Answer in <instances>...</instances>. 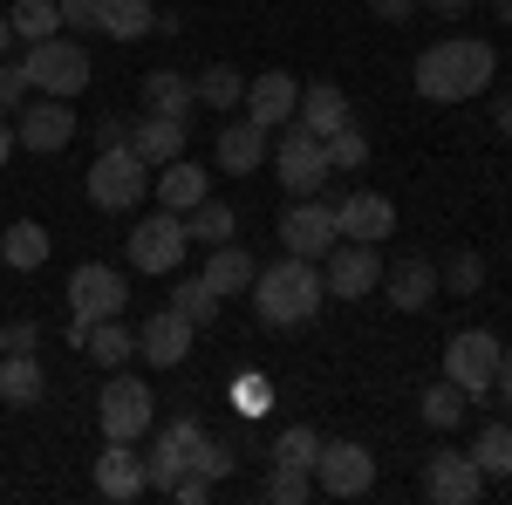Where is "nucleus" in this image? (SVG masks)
<instances>
[{
	"instance_id": "nucleus-29",
	"label": "nucleus",
	"mask_w": 512,
	"mask_h": 505,
	"mask_svg": "<svg viewBox=\"0 0 512 505\" xmlns=\"http://www.w3.org/2000/svg\"><path fill=\"white\" fill-rule=\"evenodd\" d=\"M192 96H198V110L226 117V110H239V103H246V76H239V69H226V62H212V69H198V76H192Z\"/></svg>"
},
{
	"instance_id": "nucleus-53",
	"label": "nucleus",
	"mask_w": 512,
	"mask_h": 505,
	"mask_svg": "<svg viewBox=\"0 0 512 505\" xmlns=\"http://www.w3.org/2000/svg\"><path fill=\"white\" fill-rule=\"evenodd\" d=\"M492 14H499V21H506V28H512V0H492Z\"/></svg>"
},
{
	"instance_id": "nucleus-8",
	"label": "nucleus",
	"mask_w": 512,
	"mask_h": 505,
	"mask_svg": "<svg viewBox=\"0 0 512 505\" xmlns=\"http://www.w3.org/2000/svg\"><path fill=\"white\" fill-rule=\"evenodd\" d=\"M321 280H328L335 301H369L383 287V253L369 239H335L328 260H321Z\"/></svg>"
},
{
	"instance_id": "nucleus-1",
	"label": "nucleus",
	"mask_w": 512,
	"mask_h": 505,
	"mask_svg": "<svg viewBox=\"0 0 512 505\" xmlns=\"http://www.w3.org/2000/svg\"><path fill=\"white\" fill-rule=\"evenodd\" d=\"M492 76H499V48L478 41V35L431 41V48L417 55V69H410V82H417L424 103H472V96L492 89Z\"/></svg>"
},
{
	"instance_id": "nucleus-48",
	"label": "nucleus",
	"mask_w": 512,
	"mask_h": 505,
	"mask_svg": "<svg viewBox=\"0 0 512 505\" xmlns=\"http://www.w3.org/2000/svg\"><path fill=\"white\" fill-rule=\"evenodd\" d=\"M410 7H417V0H369L376 21H410Z\"/></svg>"
},
{
	"instance_id": "nucleus-24",
	"label": "nucleus",
	"mask_w": 512,
	"mask_h": 505,
	"mask_svg": "<svg viewBox=\"0 0 512 505\" xmlns=\"http://www.w3.org/2000/svg\"><path fill=\"white\" fill-rule=\"evenodd\" d=\"M185 137H192V130H185V117H158V110H151L144 123H130V151L144 157L151 171H158V164H171V157H185Z\"/></svg>"
},
{
	"instance_id": "nucleus-44",
	"label": "nucleus",
	"mask_w": 512,
	"mask_h": 505,
	"mask_svg": "<svg viewBox=\"0 0 512 505\" xmlns=\"http://www.w3.org/2000/svg\"><path fill=\"white\" fill-rule=\"evenodd\" d=\"M164 499H178V505H205V499H212V478H198V471H185V478H178V485H171Z\"/></svg>"
},
{
	"instance_id": "nucleus-33",
	"label": "nucleus",
	"mask_w": 512,
	"mask_h": 505,
	"mask_svg": "<svg viewBox=\"0 0 512 505\" xmlns=\"http://www.w3.org/2000/svg\"><path fill=\"white\" fill-rule=\"evenodd\" d=\"M7 28H14V41H48V35H62V7L55 0H14Z\"/></svg>"
},
{
	"instance_id": "nucleus-51",
	"label": "nucleus",
	"mask_w": 512,
	"mask_h": 505,
	"mask_svg": "<svg viewBox=\"0 0 512 505\" xmlns=\"http://www.w3.org/2000/svg\"><path fill=\"white\" fill-rule=\"evenodd\" d=\"M424 7H431V14H444V21H458V14H465L472 0H424Z\"/></svg>"
},
{
	"instance_id": "nucleus-3",
	"label": "nucleus",
	"mask_w": 512,
	"mask_h": 505,
	"mask_svg": "<svg viewBox=\"0 0 512 505\" xmlns=\"http://www.w3.org/2000/svg\"><path fill=\"white\" fill-rule=\"evenodd\" d=\"M28 89L35 96H62V103H76L82 89H89V48H82L76 35H48V41H28Z\"/></svg>"
},
{
	"instance_id": "nucleus-52",
	"label": "nucleus",
	"mask_w": 512,
	"mask_h": 505,
	"mask_svg": "<svg viewBox=\"0 0 512 505\" xmlns=\"http://www.w3.org/2000/svg\"><path fill=\"white\" fill-rule=\"evenodd\" d=\"M7 48H14V28H7V14H0V62H7Z\"/></svg>"
},
{
	"instance_id": "nucleus-35",
	"label": "nucleus",
	"mask_w": 512,
	"mask_h": 505,
	"mask_svg": "<svg viewBox=\"0 0 512 505\" xmlns=\"http://www.w3.org/2000/svg\"><path fill=\"white\" fill-rule=\"evenodd\" d=\"M233 465H239V451L226 444V437H212V430H198L192 437V458H185V471H198V478H233Z\"/></svg>"
},
{
	"instance_id": "nucleus-11",
	"label": "nucleus",
	"mask_w": 512,
	"mask_h": 505,
	"mask_svg": "<svg viewBox=\"0 0 512 505\" xmlns=\"http://www.w3.org/2000/svg\"><path fill=\"white\" fill-rule=\"evenodd\" d=\"M185 246H192V233H185V212H158V219H144L137 233H130V267L137 273H178L185 267Z\"/></svg>"
},
{
	"instance_id": "nucleus-40",
	"label": "nucleus",
	"mask_w": 512,
	"mask_h": 505,
	"mask_svg": "<svg viewBox=\"0 0 512 505\" xmlns=\"http://www.w3.org/2000/svg\"><path fill=\"white\" fill-rule=\"evenodd\" d=\"M321 144H328V171H362V164H369V137H362L355 123H342V130H328Z\"/></svg>"
},
{
	"instance_id": "nucleus-47",
	"label": "nucleus",
	"mask_w": 512,
	"mask_h": 505,
	"mask_svg": "<svg viewBox=\"0 0 512 505\" xmlns=\"http://www.w3.org/2000/svg\"><path fill=\"white\" fill-rule=\"evenodd\" d=\"M35 342H41L35 321H14V328H0V349H35Z\"/></svg>"
},
{
	"instance_id": "nucleus-17",
	"label": "nucleus",
	"mask_w": 512,
	"mask_h": 505,
	"mask_svg": "<svg viewBox=\"0 0 512 505\" xmlns=\"http://www.w3.org/2000/svg\"><path fill=\"white\" fill-rule=\"evenodd\" d=\"M96 492L110 505H130L151 492V471H144V458L130 451V444H117V437H103V458H96Z\"/></svg>"
},
{
	"instance_id": "nucleus-45",
	"label": "nucleus",
	"mask_w": 512,
	"mask_h": 505,
	"mask_svg": "<svg viewBox=\"0 0 512 505\" xmlns=\"http://www.w3.org/2000/svg\"><path fill=\"white\" fill-rule=\"evenodd\" d=\"M485 396H499L512 410V349H499V369H492V389H485Z\"/></svg>"
},
{
	"instance_id": "nucleus-5",
	"label": "nucleus",
	"mask_w": 512,
	"mask_h": 505,
	"mask_svg": "<svg viewBox=\"0 0 512 505\" xmlns=\"http://www.w3.org/2000/svg\"><path fill=\"white\" fill-rule=\"evenodd\" d=\"M96 424H103V437H117V444H137L144 430L158 424V396H151V383L110 369V383H103V396H96Z\"/></svg>"
},
{
	"instance_id": "nucleus-41",
	"label": "nucleus",
	"mask_w": 512,
	"mask_h": 505,
	"mask_svg": "<svg viewBox=\"0 0 512 505\" xmlns=\"http://www.w3.org/2000/svg\"><path fill=\"white\" fill-rule=\"evenodd\" d=\"M437 287H444V294H478V287H485V260H478V253H451V260L437 267Z\"/></svg>"
},
{
	"instance_id": "nucleus-37",
	"label": "nucleus",
	"mask_w": 512,
	"mask_h": 505,
	"mask_svg": "<svg viewBox=\"0 0 512 505\" xmlns=\"http://www.w3.org/2000/svg\"><path fill=\"white\" fill-rule=\"evenodd\" d=\"M321 458V430L315 424H287L274 437V465H294V471H315Z\"/></svg>"
},
{
	"instance_id": "nucleus-4",
	"label": "nucleus",
	"mask_w": 512,
	"mask_h": 505,
	"mask_svg": "<svg viewBox=\"0 0 512 505\" xmlns=\"http://www.w3.org/2000/svg\"><path fill=\"white\" fill-rule=\"evenodd\" d=\"M82 185H89V205L96 212H130L137 198H151V164L130 151V144H110V151H96Z\"/></svg>"
},
{
	"instance_id": "nucleus-7",
	"label": "nucleus",
	"mask_w": 512,
	"mask_h": 505,
	"mask_svg": "<svg viewBox=\"0 0 512 505\" xmlns=\"http://www.w3.org/2000/svg\"><path fill=\"white\" fill-rule=\"evenodd\" d=\"M274 171H280V185H287L294 198H315L321 185H328V144H321V130H308V123H280Z\"/></svg>"
},
{
	"instance_id": "nucleus-22",
	"label": "nucleus",
	"mask_w": 512,
	"mask_h": 505,
	"mask_svg": "<svg viewBox=\"0 0 512 505\" xmlns=\"http://www.w3.org/2000/svg\"><path fill=\"white\" fill-rule=\"evenodd\" d=\"M267 164V130L253 117H233L219 123V171H233V178H253Z\"/></svg>"
},
{
	"instance_id": "nucleus-16",
	"label": "nucleus",
	"mask_w": 512,
	"mask_h": 505,
	"mask_svg": "<svg viewBox=\"0 0 512 505\" xmlns=\"http://www.w3.org/2000/svg\"><path fill=\"white\" fill-rule=\"evenodd\" d=\"M239 110L260 123V130H280V123H294V110H301V82L287 76V69L246 76V103H239Z\"/></svg>"
},
{
	"instance_id": "nucleus-21",
	"label": "nucleus",
	"mask_w": 512,
	"mask_h": 505,
	"mask_svg": "<svg viewBox=\"0 0 512 505\" xmlns=\"http://www.w3.org/2000/svg\"><path fill=\"white\" fill-rule=\"evenodd\" d=\"M151 192H158L164 212H192L198 198L212 192V171H205V164H192V157H171V164H158V171H151Z\"/></svg>"
},
{
	"instance_id": "nucleus-23",
	"label": "nucleus",
	"mask_w": 512,
	"mask_h": 505,
	"mask_svg": "<svg viewBox=\"0 0 512 505\" xmlns=\"http://www.w3.org/2000/svg\"><path fill=\"white\" fill-rule=\"evenodd\" d=\"M41 396H48V376H41L35 349H7L0 355V403L7 410H35Z\"/></svg>"
},
{
	"instance_id": "nucleus-26",
	"label": "nucleus",
	"mask_w": 512,
	"mask_h": 505,
	"mask_svg": "<svg viewBox=\"0 0 512 505\" xmlns=\"http://www.w3.org/2000/svg\"><path fill=\"white\" fill-rule=\"evenodd\" d=\"M253 273H260V260L246 253V246H212V260H205V287L226 301V294H253Z\"/></svg>"
},
{
	"instance_id": "nucleus-38",
	"label": "nucleus",
	"mask_w": 512,
	"mask_h": 505,
	"mask_svg": "<svg viewBox=\"0 0 512 505\" xmlns=\"http://www.w3.org/2000/svg\"><path fill=\"white\" fill-rule=\"evenodd\" d=\"M171 308L205 328V321H219V294L205 287V273H192V280H178V287H171Z\"/></svg>"
},
{
	"instance_id": "nucleus-19",
	"label": "nucleus",
	"mask_w": 512,
	"mask_h": 505,
	"mask_svg": "<svg viewBox=\"0 0 512 505\" xmlns=\"http://www.w3.org/2000/svg\"><path fill=\"white\" fill-rule=\"evenodd\" d=\"M198 417H171V424L158 430V444H151V458H144V471H151V492H171L178 478H185V458H192V437H198Z\"/></svg>"
},
{
	"instance_id": "nucleus-34",
	"label": "nucleus",
	"mask_w": 512,
	"mask_h": 505,
	"mask_svg": "<svg viewBox=\"0 0 512 505\" xmlns=\"http://www.w3.org/2000/svg\"><path fill=\"white\" fill-rule=\"evenodd\" d=\"M472 465L485 478H512V424H485L472 437Z\"/></svg>"
},
{
	"instance_id": "nucleus-12",
	"label": "nucleus",
	"mask_w": 512,
	"mask_h": 505,
	"mask_svg": "<svg viewBox=\"0 0 512 505\" xmlns=\"http://www.w3.org/2000/svg\"><path fill=\"white\" fill-rule=\"evenodd\" d=\"M424 499L437 505H478L485 499V471L472 465V451H451V444H437L431 458H424Z\"/></svg>"
},
{
	"instance_id": "nucleus-46",
	"label": "nucleus",
	"mask_w": 512,
	"mask_h": 505,
	"mask_svg": "<svg viewBox=\"0 0 512 505\" xmlns=\"http://www.w3.org/2000/svg\"><path fill=\"white\" fill-rule=\"evenodd\" d=\"M110 144H130V117H103L96 123V151H110Z\"/></svg>"
},
{
	"instance_id": "nucleus-14",
	"label": "nucleus",
	"mask_w": 512,
	"mask_h": 505,
	"mask_svg": "<svg viewBox=\"0 0 512 505\" xmlns=\"http://www.w3.org/2000/svg\"><path fill=\"white\" fill-rule=\"evenodd\" d=\"M492 369H499V335L492 328H458L451 349H444V376L458 389H472V396H485L492 389Z\"/></svg>"
},
{
	"instance_id": "nucleus-6",
	"label": "nucleus",
	"mask_w": 512,
	"mask_h": 505,
	"mask_svg": "<svg viewBox=\"0 0 512 505\" xmlns=\"http://www.w3.org/2000/svg\"><path fill=\"white\" fill-rule=\"evenodd\" d=\"M315 492L321 499H369V492H376V458H369L355 437H321Z\"/></svg>"
},
{
	"instance_id": "nucleus-20",
	"label": "nucleus",
	"mask_w": 512,
	"mask_h": 505,
	"mask_svg": "<svg viewBox=\"0 0 512 505\" xmlns=\"http://www.w3.org/2000/svg\"><path fill=\"white\" fill-rule=\"evenodd\" d=\"M335 233H342V239H369V246H376V239L396 233V205L383 192H349L342 205H335Z\"/></svg>"
},
{
	"instance_id": "nucleus-2",
	"label": "nucleus",
	"mask_w": 512,
	"mask_h": 505,
	"mask_svg": "<svg viewBox=\"0 0 512 505\" xmlns=\"http://www.w3.org/2000/svg\"><path fill=\"white\" fill-rule=\"evenodd\" d=\"M328 301V280H321L315 260H274V267L253 273V314L267 321V328H301V321H315V308Z\"/></svg>"
},
{
	"instance_id": "nucleus-13",
	"label": "nucleus",
	"mask_w": 512,
	"mask_h": 505,
	"mask_svg": "<svg viewBox=\"0 0 512 505\" xmlns=\"http://www.w3.org/2000/svg\"><path fill=\"white\" fill-rule=\"evenodd\" d=\"M335 205H321V198H294L287 212H280V246L294 253V260H328V246H335Z\"/></svg>"
},
{
	"instance_id": "nucleus-50",
	"label": "nucleus",
	"mask_w": 512,
	"mask_h": 505,
	"mask_svg": "<svg viewBox=\"0 0 512 505\" xmlns=\"http://www.w3.org/2000/svg\"><path fill=\"white\" fill-rule=\"evenodd\" d=\"M14 151H21V137H14V117H0V164H7Z\"/></svg>"
},
{
	"instance_id": "nucleus-42",
	"label": "nucleus",
	"mask_w": 512,
	"mask_h": 505,
	"mask_svg": "<svg viewBox=\"0 0 512 505\" xmlns=\"http://www.w3.org/2000/svg\"><path fill=\"white\" fill-rule=\"evenodd\" d=\"M28 96H35V89H28V69H21V62H0V117H14Z\"/></svg>"
},
{
	"instance_id": "nucleus-10",
	"label": "nucleus",
	"mask_w": 512,
	"mask_h": 505,
	"mask_svg": "<svg viewBox=\"0 0 512 505\" xmlns=\"http://www.w3.org/2000/svg\"><path fill=\"white\" fill-rule=\"evenodd\" d=\"M76 110L62 103V96H28L21 110H14V137H21V151H35V157H55V151H69L76 144Z\"/></svg>"
},
{
	"instance_id": "nucleus-32",
	"label": "nucleus",
	"mask_w": 512,
	"mask_h": 505,
	"mask_svg": "<svg viewBox=\"0 0 512 505\" xmlns=\"http://www.w3.org/2000/svg\"><path fill=\"white\" fill-rule=\"evenodd\" d=\"M185 233L205 239V246H226V239L239 233V212L226 205V198H212V192H205V198L192 205V212H185Z\"/></svg>"
},
{
	"instance_id": "nucleus-28",
	"label": "nucleus",
	"mask_w": 512,
	"mask_h": 505,
	"mask_svg": "<svg viewBox=\"0 0 512 505\" xmlns=\"http://www.w3.org/2000/svg\"><path fill=\"white\" fill-rule=\"evenodd\" d=\"M0 267H14V273L48 267V226H41V219H14V226L0 233Z\"/></svg>"
},
{
	"instance_id": "nucleus-31",
	"label": "nucleus",
	"mask_w": 512,
	"mask_h": 505,
	"mask_svg": "<svg viewBox=\"0 0 512 505\" xmlns=\"http://www.w3.org/2000/svg\"><path fill=\"white\" fill-rule=\"evenodd\" d=\"M417 410H424V424H431V430H458V424H465V410H472V389H458L451 376H437V383L424 389Z\"/></svg>"
},
{
	"instance_id": "nucleus-27",
	"label": "nucleus",
	"mask_w": 512,
	"mask_h": 505,
	"mask_svg": "<svg viewBox=\"0 0 512 505\" xmlns=\"http://www.w3.org/2000/svg\"><path fill=\"white\" fill-rule=\"evenodd\" d=\"M294 123H308V130H342V123H355L349 96L335 89V82H301V110H294Z\"/></svg>"
},
{
	"instance_id": "nucleus-9",
	"label": "nucleus",
	"mask_w": 512,
	"mask_h": 505,
	"mask_svg": "<svg viewBox=\"0 0 512 505\" xmlns=\"http://www.w3.org/2000/svg\"><path fill=\"white\" fill-rule=\"evenodd\" d=\"M123 301H130V280H123L110 260H82L76 273H69V314L76 321H117L123 314Z\"/></svg>"
},
{
	"instance_id": "nucleus-25",
	"label": "nucleus",
	"mask_w": 512,
	"mask_h": 505,
	"mask_svg": "<svg viewBox=\"0 0 512 505\" xmlns=\"http://www.w3.org/2000/svg\"><path fill=\"white\" fill-rule=\"evenodd\" d=\"M96 35H110V41L158 35V7L151 0H96Z\"/></svg>"
},
{
	"instance_id": "nucleus-49",
	"label": "nucleus",
	"mask_w": 512,
	"mask_h": 505,
	"mask_svg": "<svg viewBox=\"0 0 512 505\" xmlns=\"http://www.w3.org/2000/svg\"><path fill=\"white\" fill-rule=\"evenodd\" d=\"M492 130H499V137H506V144H512V89H506V96H499V103H492Z\"/></svg>"
},
{
	"instance_id": "nucleus-43",
	"label": "nucleus",
	"mask_w": 512,
	"mask_h": 505,
	"mask_svg": "<svg viewBox=\"0 0 512 505\" xmlns=\"http://www.w3.org/2000/svg\"><path fill=\"white\" fill-rule=\"evenodd\" d=\"M62 7V28H76V35H96V0H55Z\"/></svg>"
},
{
	"instance_id": "nucleus-18",
	"label": "nucleus",
	"mask_w": 512,
	"mask_h": 505,
	"mask_svg": "<svg viewBox=\"0 0 512 505\" xmlns=\"http://www.w3.org/2000/svg\"><path fill=\"white\" fill-rule=\"evenodd\" d=\"M437 294H444V287H437V260H417V253H410V260H396V267L383 273V301H390L396 314H424Z\"/></svg>"
},
{
	"instance_id": "nucleus-15",
	"label": "nucleus",
	"mask_w": 512,
	"mask_h": 505,
	"mask_svg": "<svg viewBox=\"0 0 512 505\" xmlns=\"http://www.w3.org/2000/svg\"><path fill=\"white\" fill-rule=\"evenodd\" d=\"M192 335H198V321H185V314L164 301V308L137 328V355H144L151 369H178V362L192 355Z\"/></svg>"
},
{
	"instance_id": "nucleus-39",
	"label": "nucleus",
	"mask_w": 512,
	"mask_h": 505,
	"mask_svg": "<svg viewBox=\"0 0 512 505\" xmlns=\"http://www.w3.org/2000/svg\"><path fill=\"white\" fill-rule=\"evenodd\" d=\"M260 499H274V505H308V499H315V471L274 465V471H267V485H260Z\"/></svg>"
},
{
	"instance_id": "nucleus-30",
	"label": "nucleus",
	"mask_w": 512,
	"mask_h": 505,
	"mask_svg": "<svg viewBox=\"0 0 512 505\" xmlns=\"http://www.w3.org/2000/svg\"><path fill=\"white\" fill-rule=\"evenodd\" d=\"M144 110H158V117H192V110H198L192 76H178V69H151V76H144Z\"/></svg>"
},
{
	"instance_id": "nucleus-36",
	"label": "nucleus",
	"mask_w": 512,
	"mask_h": 505,
	"mask_svg": "<svg viewBox=\"0 0 512 505\" xmlns=\"http://www.w3.org/2000/svg\"><path fill=\"white\" fill-rule=\"evenodd\" d=\"M89 362H103V369H123V362H130V355H137V335H130V328H123V321H96V328H89Z\"/></svg>"
}]
</instances>
